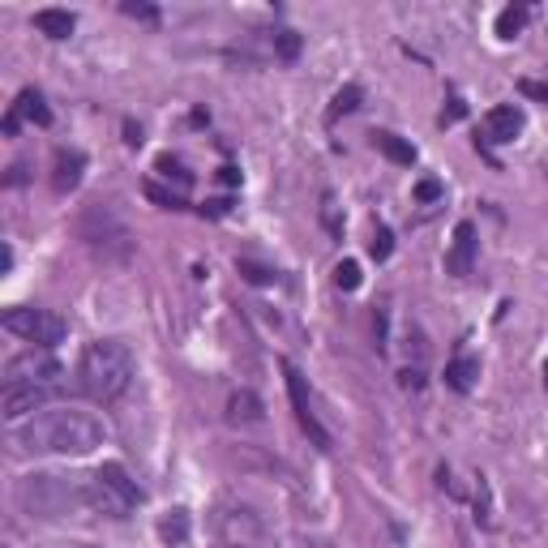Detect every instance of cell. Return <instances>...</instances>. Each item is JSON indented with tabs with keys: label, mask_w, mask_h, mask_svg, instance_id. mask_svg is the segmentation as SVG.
<instances>
[{
	"label": "cell",
	"mask_w": 548,
	"mask_h": 548,
	"mask_svg": "<svg viewBox=\"0 0 548 548\" xmlns=\"http://www.w3.org/2000/svg\"><path fill=\"white\" fill-rule=\"evenodd\" d=\"M476 377H480V360H471V355H458V360L446 364V386L458 390V394H471Z\"/></svg>",
	"instance_id": "ac0fdd59"
},
{
	"label": "cell",
	"mask_w": 548,
	"mask_h": 548,
	"mask_svg": "<svg viewBox=\"0 0 548 548\" xmlns=\"http://www.w3.org/2000/svg\"><path fill=\"white\" fill-rule=\"evenodd\" d=\"M476 523L480 527H493V505H488V484H484V476L476 480Z\"/></svg>",
	"instance_id": "cb8c5ba5"
},
{
	"label": "cell",
	"mask_w": 548,
	"mask_h": 548,
	"mask_svg": "<svg viewBox=\"0 0 548 548\" xmlns=\"http://www.w3.org/2000/svg\"><path fill=\"white\" fill-rule=\"evenodd\" d=\"M527 17H532V9H527V5H510V9H501V14H497V34H501V39H515V34H523Z\"/></svg>",
	"instance_id": "44dd1931"
},
{
	"label": "cell",
	"mask_w": 548,
	"mask_h": 548,
	"mask_svg": "<svg viewBox=\"0 0 548 548\" xmlns=\"http://www.w3.org/2000/svg\"><path fill=\"white\" fill-rule=\"evenodd\" d=\"M133 382V352L120 339H99L81 352L78 386L95 403H116Z\"/></svg>",
	"instance_id": "7a4b0ae2"
},
{
	"label": "cell",
	"mask_w": 548,
	"mask_h": 548,
	"mask_svg": "<svg viewBox=\"0 0 548 548\" xmlns=\"http://www.w3.org/2000/svg\"><path fill=\"white\" fill-rule=\"evenodd\" d=\"M261 416H266V407H261V399L253 390H236V394L227 399V420H231V424H258Z\"/></svg>",
	"instance_id": "2e32d148"
},
{
	"label": "cell",
	"mask_w": 548,
	"mask_h": 548,
	"mask_svg": "<svg viewBox=\"0 0 548 548\" xmlns=\"http://www.w3.org/2000/svg\"><path fill=\"white\" fill-rule=\"evenodd\" d=\"M73 548H90V544H73Z\"/></svg>",
	"instance_id": "f35d334b"
},
{
	"label": "cell",
	"mask_w": 548,
	"mask_h": 548,
	"mask_svg": "<svg viewBox=\"0 0 548 548\" xmlns=\"http://www.w3.org/2000/svg\"><path fill=\"white\" fill-rule=\"evenodd\" d=\"M146 197H150V202H159L163 210H184V197H180V194H167V189H159L155 180L146 184Z\"/></svg>",
	"instance_id": "d4e9b609"
},
{
	"label": "cell",
	"mask_w": 548,
	"mask_h": 548,
	"mask_svg": "<svg viewBox=\"0 0 548 548\" xmlns=\"http://www.w3.org/2000/svg\"><path fill=\"white\" fill-rule=\"evenodd\" d=\"M120 9H125V17H142V22H159V9H155V5H133V0H125Z\"/></svg>",
	"instance_id": "4dcf8cb0"
},
{
	"label": "cell",
	"mask_w": 548,
	"mask_h": 548,
	"mask_svg": "<svg viewBox=\"0 0 548 548\" xmlns=\"http://www.w3.org/2000/svg\"><path fill=\"white\" fill-rule=\"evenodd\" d=\"M48 399L52 390H39V386H5V399H0V416L17 424L22 416H39L48 411Z\"/></svg>",
	"instance_id": "30bf717a"
},
{
	"label": "cell",
	"mask_w": 548,
	"mask_h": 548,
	"mask_svg": "<svg viewBox=\"0 0 548 548\" xmlns=\"http://www.w3.org/2000/svg\"><path fill=\"white\" fill-rule=\"evenodd\" d=\"M236 270H241L249 283H274V279H279V274L266 270V266H258V261H236Z\"/></svg>",
	"instance_id": "4316f807"
},
{
	"label": "cell",
	"mask_w": 548,
	"mask_h": 548,
	"mask_svg": "<svg viewBox=\"0 0 548 548\" xmlns=\"http://www.w3.org/2000/svg\"><path fill=\"white\" fill-rule=\"evenodd\" d=\"M373 146H377V150H382L390 163H399V167H411V163H416V146L403 142L399 133H390V129L373 133Z\"/></svg>",
	"instance_id": "e0dca14e"
},
{
	"label": "cell",
	"mask_w": 548,
	"mask_h": 548,
	"mask_svg": "<svg viewBox=\"0 0 548 548\" xmlns=\"http://www.w3.org/2000/svg\"><path fill=\"white\" fill-rule=\"evenodd\" d=\"M125 142H129V146H142V125L125 120Z\"/></svg>",
	"instance_id": "e575fe53"
},
{
	"label": "cell",
	"mask_w": 548,
	"mask_h": 548,
	"mask_svg": "<svg viewBox=\"0 0 548 548\" xmlns=\"http://www.w3.org/2000/svg\"><path fill=\"white\" fill-rule=\"evenodd\" d=\"M471 266H476V223L463 219V223L454 227V244H450V253H446V270H450L454 279H468Z\"/></svg>",
	"instance_id": "8fae6325"
},
{
	"label": "cell",
	"mask_w": 548,
	"mask_h": 548,
	"mask_svg": "<svg viewBox=\"0 0 548 548\" xmlns=\"http://www.w3.org/2000/svg\"><path fill=\"white\" fill-rule=\"evenodd\" d=\"M210 527H214V535H219L223 548H266V540H270L266 518H261L249 501H236V497L214 501Z\"/></svg>",
	"instance_id": "5b68a950"
},
{
	"label": "cell",
	"mask_w": 548,
	"mask_h": 548,
	"mask_svg": "<svg viewBox=\"0 0 548 548\" xmlns=\"http://www.w3.org/2000/svg\"><path fill=\"white\" fill-rule=\"evenodd\" d=\"M335 283H339L343 291H355L360 283H364V274H360V261H339L335 266Z\"/></svg>",
	"instance_id": "7402d4cb"
},
{
	"label": "cell",
	"mask_w": 548,
	"mask_h": 548,
	"mask_svg": "<svg viewBox=\"0 0 548 548\" xmlns=\"http://www.w3.org/2000/svg\"><path fill=\"white\" fill-rule=\"evenodd\" d=\"M81 241L90 244L95 253H103V258H129V249H133L129 227L120 223L108 206H95L81 214Z\"/></svg>",
	"instance_id": "52a82bcc"
},
{
	"label": "cell",
	"mask_w": 548,
	"mask_h": 548,
	"mask_svg": "<svg viewBox=\"0 0 548 548\" xmlns=\"http://www.w3.org/2000/svg\"><path fill=\"white\" fill-rule=\"evenodd\" d=\"M274 52H279L283 61H296V56H300V34L296 31H274Z\"/></svg>",
	"instance_id": "603a6c76"
},
{
	"label": "cell",
	"mask_w": 548,
	"mask_h": 548,
	"mask_svg": "<svg viewBox=\"0 0 548 548\" xmlns=\"http://www.w3.org/2000/svg\"><path fill=\"white\" fill-rule=\"evenodd\" d=\"M81 172H86V155L81 150H56V172H52L56 194H73L81 184Z\"/></svg>",
	"instance_id": "4fadbf2b"
},
{
	"label": "cell",
	"mask_w": 548,
	"mask_h": 548,
	"mask_svg": "<svg viewBox=\"0 0 548 548\" xmlns=\"http://www.w3.org/2000/svg\"><path fill=\"white\" fill-rule=\"evenodd\" d=\"M369 253L377 261H386L390 253H394V231H390V227H377V236H373V244H369Z\"/></svg>",
	"instance_id": "484cf974"
},
{
	"label": "cell",
	"mask_w": 548,
	"mask_h": 548,
	"mask_svg": "<svg viewBox=\"0 0 548 548\" xmlns=\"http://www.w3.org/2000/svg\"><path fill=\"white\" fill-rule=\"evenodd\" d=\"M544 390H548V364H544Z\"/></svg>",
	"instance_id": "74e56055"
},
{
	"label": "cell",
	"mask_w": 548,
	"mask_h": 548,
	"mask_svg": "<svg viewBox=\"0 0 548 548\" xmlns=\"http://www.w3.org/2000/svg\"><path fill=\"white\" fill-rule=\"evenodd\" d=\"M34 31L61 43V39H69V34L78 31V17L69 14V9H39V14H34Z\"/></svg>",
	"instance_id": "9a60e30c"
},
{
	"label": "cell",
	"mask_w": 548,
	"mask_h": 548,
	"mask_svg": "<svg viewBox=\"0 0 548 548\" xmlns=\"http://www.w3.org/2000/svg\"><path fill=\"white\" fill-rule=\"evenodd\" d=\"M518 90H523L527 99H544V103H548V86H544V81H518Z\"/></svg>",
	"instance_id": "d6a6232c"
},
{
	"label": "cell",
	"mask_w": 548,
	"mask_h": 548,
	"mask_svg": "<svg viewBox=\"0 0 548 548\" xmlns=\"http://www.w3.org/2000/svg\"><path fill=\"white\" fill-rule=\"evenodd\" d=\"M416 197H420V202H437V197H441V184H437V180H420Z\"/></svg>",
	"instance_id": "1f68e13d"
},
{
	"label": "cell",
	"mask_w": 548,
	"mask_h": 548,
	"mask_svg": "<svg viewBox=\"0 0 548 548\" xmlns=\"http://www.w3.org/2000/svg\"><path fill=\"white\" fill-rule=\"evenodd\" d=\"M283 548H335L330 544V540H322V535H288V540H283Z\"/></svg>",
	"instance_id": "f546056e"
},
{
	"label": "cell",
	"mask_w": 548,
	"mask_h": 548,
	"mask_svg": "<svg viewBox=\"0 0 548 548\" xmlns=\"http://www.w3.org/2000/svg\"><path fill=\"white\" fill-rule=\"evenodd\" d=\"M283 377H288V399H291V411H296V420H300V429L308 433V441H313L317 450H330V433L322 429V420H317L313 403H308L305 377H300V369H296L291 360H283Z\"/></svg>",
	"instance_id": "9c48e42d"
},
{
	"label": "cell",
	"mask_w": 548,
	"mask_h": 548,
	"mask_svg": "<svg viewBox=\"0 0 548 548\" xmlns=\"http://www.w3.org/2000/svg\"><path fill=\"white\" fill-rule=\"evenodd\" d=\"M0 129H5V137H17V129H22V120H17L14 112H5V125H0Z\"/></svg>",
	"instance_id": "d590c367"
},
{
	"label": "cell",
	"mask_w": 548,
	"mask_h": 548,
	"mask_svg": "<svg viewBox=\"0 0 548 548\" xmlns=\"http://www.w3.org/2000/svg\"><path fill=\"white\" fill-rule=\"evenodd\" d=\"M86 497H90V510L108 518H125L142 505V484L133 480L120 463H103V468L86 480Z\"/></svg>",
	"instance_id": "277c9868"
},
{
	"label": "cell",
	"mask_w": 548,
	"mask_h": 548,
	"mask_svg": "<svg viewBox=\"0 0 548 548\" xmlns=\"http://www.w3.org/2000/svg\"><path fill=\"white\" fill-rule=\"evenodd\" d=\"M0 326H5L9 335H17L22 343H34V347H56V343L69 335L65 317H56L48 308H9V313L0 317Z\"/></svg>",
	"instance_id": "ba28073f"
},
{
	"label": "cell",
	"mask_w": 548,
	"mask_h": 548,
	"mask_svg": "<svg viewBox=\"0 0 548 548\" xmlns=\"http://www.w3.org/2000/svg\"><path fill=\"white\" fill-rule=\"evenodd\" d=\"M103 420L78 407H48L31 416L22 429H14V441L31 454H65V458H81L95 454L103 446Z\"/></svg>",
	"instance_id": "6da1fadb"
},
{
	"label": "cell",
	"mask_w": 548,
	"mask_h": 548,
	"mask_svg": "<svg viewBox=\"0 0 548 548\" xmlns=\"http://www.w3.org/2000/svg\"><path fill=\"white\" fill-rule=\"evenodd\" d=\"M463 116V99H450V112H441V125H454Z\"/></svg>",
	"instance_id": "836d02e7"
},
{
	"label": "cell",
	"mask_w": 548,
	"mask_h": 548,
	"mask_svg": "<svg viewBox=\"0 0 548 548\" xmlns=\"http://www.w3.org/2000/svg\"><path fill=\"white\" fill-rule=\"evenodd\" d=\"M403 386H407V390H420V373L407 369V373H403Z\"/></svg>",
	"instance_id": "8d00e7d4"
},
{
	"label": "cell",
	"mask_w": 548,
	"mask_h": 548,
	"mask_svg": "<svg viewBox=\"0 0 548 548\" xmlns=\"http://www.w3.org/2000/svg\"><path fill=\"white\" fill-rule=\"evenodd\" d=\"M360 99H364V90H360L355 81H347L339 95L330 99V108H326V125H339L343 116H352L355 108H360Z\"/></svg>",
	"instance_id": "ffe728a7"
},
{
	"label": "cell",
	"mask_w": 548,
	"mask_h": 548,
	"mask_svg": "<svg viewBox=\"0 0 548 548\" xmlns=\"http://www.w3.org/2000/svg\"><path fill=\"white\" fill-rule=\"evenodd\" d=\"M17 505L31 518H69L78 510H90V497H86V480L34 471L26 480H17Z\"/></svg>",
	"instance_id": "3957f363"
},
{
	"label": "cell",
	"mask_w": 548,
	"mask_h": 548,
	"mask_svg": "<svg viewBox=\"0 0 548 548\" xmlns=\"http://www.w3.org/2000/svg\"><path fill=\"white\" fill-rule=\"evenodd\" d=\"M65 382V364L48 352V347H31V352L14 355L5 364V386H39V390H61Z\"/></svg>",
	"instance_id": "8992f818"
},
{
	"label": "cell",
	"mask_w": 548,
	"mask_h": 548,
	"mask_svg": "<svg viewBox=\"0 0 548 548\" xmlns=\"http://www.w3.org/2000/svg\"><path fill=\"white\" fill-rule=\"evenodd\" d=\"M322 219H326V227H330V236H343V219H339V206H335V197H330V194L322 197Z\"/></svg>",
	"instance_id": "83f0119b"
},
{
	"label": "cell",
	"mask_w": 548,
	"mask_h": 548,
	"mask_svg": "<svg viewBox=\"0 0 548 548\" xmlns=\"http://www.w3.org/2000/svg\"><path fill=\"white\" fill-rule=\"evenodd\" d=\"M189 510H167V515L159 518V540L167 548H180V544H189Z\"/></svg>",
	"instance_id": "d6986e66"
},
{
	"label": "cell",
	"mask_w": 548,
	"mask_h": 548,
	"mask_svg": "<svg viewBox=\"0 0 548 548\" xmlns=\"http://www.w3.org/2000/svg\"><path fill=\"white\" fill-rule=\"evenodd\" d=\"M523 125H527L523 108L505 103V108H493V112L484 116V137H488V142H515L518 133H523Z\"/></svg>",
	"instance_id": "7c38bea8"
},
{
	"label": "cell",
	"mask_w": 548,
	"mask_h": 548,
	"mask_svg": "<svg viewBox=\"0 0 548 548\" xmlns=\"http://www.w3.org/2000/svg\"><path fill=\"white\" fill-rule=\"evenodd\" d=\"M155 167H159V172H163V176H167V180L176 176L180 184H189V180H194V176H189V172H184V163H176V159H172V155H163V159L155 163Z\"/></svg>",
	"instance_id": "f1b7e54d"
},
{
	"label": "cell",
	"mask_w": 548,
	"mask_h": 548,
	"mask_svg": "<svg viewBox=\"0 0 548 548\" xmlns=\"http://www.w3.org/2000/svg\"><path fill=\"white\" fill-rule=\"evenodd\" d=\"M9 112H14L17 120H34L39 129H48V125H52V108L43 103L39 90H31V86H26V90H17V99L9 103Z\"/></svg>",
	"instance_id": "5bb4252c"
}]
</instances>
